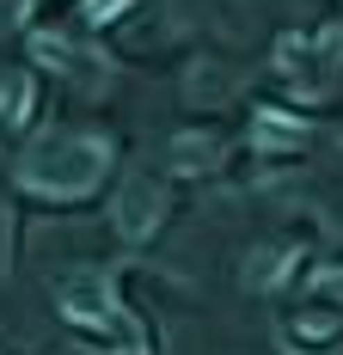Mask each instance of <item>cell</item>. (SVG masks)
Instances as JSON below:
<instances>
[{
  "instance_id": "8992f818",
  "label": "cell",
  "mask_w": 343,
  "mask_h": 355,
  "mask_svg": "<svg viewBox=\"0 0 343 355\" xmlns=\"http://www.w3.org/2000/svg\"><path fill=\"white\" fill-rule=\"evenodd\" d=\"M251 141L264 147V153H294V147H307V123H301V116H288V110H258Z\"/></svg>"
},
{
  "instance_id": "3957f363",
  "label": "cell",
  "mask_w": 343,
  "mask_h": 355,
  "mask_svg": "<svg viewBox=\"0 0 343 355\" xmlns=\"http://www.w3.org/2000/svg\"><path fill=\"white\" fill-rule=\"evenodd\" d=\"M343 62V25H325V37H282L276 43V68L294 86H307V68H319V80Z\"/></svg>"
},
{
  "instance_id": "7c38bea8",
  "label": "cell",
  "mask_w": 343,
  "mask_h": 355,
  "mask_svg": "<svg viewBox=\"0 0 343 355\" xmlns=\"http://www.w3.org/2000/svg\"><path fill=\"white\" fill-rule=\"evenodd\" d=\"M312 288H319V294H337V300H343V270H312Z\"/></svg>"
},
{
  "instance_id": "6da1fadb",
  "label": "cell",
  "mask_w": 343,
  "mask_h": 355,
  "mask_svg": "<svg viewBox=\"0 0 343 355\" xmlns=\"http://www.w3.org/2000/svg\"><path fill=\"white\" fill-rule=\"evenodd\" d=\"M104 172H110V141L104 135H49L19 159V190L80 202L104 184Z\"/></svg>"
},
{
  "instance_id": "9c48e42d",
  "label": "cell",
  "mask_w": 343,
  "mask_h": 355,
  "mask_svg": "<svg viewBox=\"0 0 343 355\" xmlns=\"http://www.w3.org/2000/svg\"><path fill=\"white\" fill-rule=\"evenodd\" d=\"M31 55L49 62V68H74V49L62 43V37H31Z\"/></svg>"
},
{
  "instance_id": "52a82bcc",
  "label": "cell",
  "mask_w": 343,
  "mask_h": 355,
  "mask_svg": "<svg viewBox=\"0 0 343 355\" xmlns=\"http://www.w3.org/2000/svg\"><path fill=\"white\" fill-rule=\"evenodd\" d=\"M221 166V141L215 135H178L172 141V172L196 178V172H215Z\"/></svg>"
},
{
  "instance_id": "ba28073f",
  "label": "cell",
  "mask_w": 343,
  "mask_h": 355,
  "mask_svg": "<svg viewBox=\"0 0 343 355\" xmlns=\"http://www.w3.org/2000/svg\"><path fill=\"white\" fill-rule=\"evenodd\" d=\"M282 282H288V251H258L245 270V288H282Z\"/></svg>"
},
{
  "instance_id": "8fae6325",
  "label": "cell",
  "mask_w": 343,
  "mask_h": 355,
  "mask_svg": "<svg viewBox=\"0 0 343 355\" xmlns=\"http://www.w3.org/2000/svg\"><path fill=\"white\" fill-rule=\"evenodd\" d=\"M129 6H135V0H86V19H92V25H110V19L129 12Z\"/></svg>"
},
{
  "instance_id": "277c9868",
  "label": "cell",
  "mask_w": 343,
  "mask_h": 355,
  "mask_svg": "<svg viewBox=\"0 0 343 355\" xmlns=\"http://www.w3.org/2000/svg\"><path fill=\"white\" fill-rule=\"evenodd\" d=\"M160 214H166V190L153 184V178H123V196H117V209H110V220H117V233L135 245V239H147L153 227H160Z\"/></svg>"
},
{
  "instance_id": "5b68a950",
  "label": "cell",
  "mask_w": 343,
  "mask_h": 355,
  "mask_svg": "<svg viewBox=\"0 0 343 355\" xmlns=\"http://www.w3.org/2000/svg\"><path fill=\"white\" fill-rule=\"evenodd\" d=\"M37 116V80L25 68H6L0 73V123L6 129H31Z\"/></svg>"
},
{
  "instance_id": "30bf717a",
  "label": "cell",
  "mask_w": 343,
  "mask_h": 355,
  "mask_svg": "<svg viewBox=\"0 0 343 355\" xmlns=\"http://www.w3.org/2000/svg\"><path fill=\"white\" fill-rule=\"evenodd\" d=\"M294 337H301V343H331V337H337V319H294Z\"/></svg>"
},
{
  "instance_id": "7a4b0ae2",
  "label": "cell",
  "mask_w": 343,
  "mask_h": 355,
  "mask_svg": "<svg viewBox=\"0 0 343 355\" xmlns=\"http://www.w3.org/2000/svg\"><path fill=\"white\" fill-rule=\"evenodd\" d=\"M56 300H62V319L74 331H86V337H117L123 331V306H117V294L104 282L99 270H80L68 282L56 288Z\"/></svg>"
}]
</instances>
